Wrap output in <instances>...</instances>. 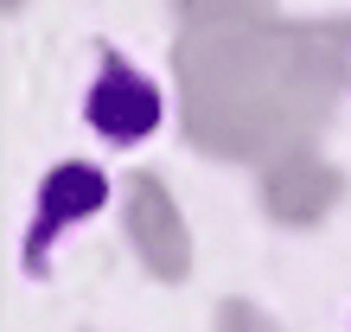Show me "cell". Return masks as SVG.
<instances>
[{
	"label": "cell",
	"mask_w": 351,
	"mask_h": 332,
	"mask_svg": "<svg viewBox=\"0 0 351 332\" xmlns=\"http://www.w3.org/2000/svg\"><path fill=\"white\" fill-rule=\"evenodd\" d=\"M90 121L109 141H141V134H154V121H160V90L115 64V71H102V83L90 90Z\"/></svg>",
	"instance_id": "1"
},
{
	"label": "cell",
	"mask_w": 351,
	"mask_h": 332,
	"mask_svg": "<svg viewBox=\"0 0 351 332\" xmlns=\"http://www.w3.org/2000/svg\"><path fill=\"white\" fill-rule=\"evenodd\" d=\"M96 198H102V179H96V173H84V166H64V173H58V185L45 192V217L84 211V204H96Z\"/></svg>",
	"instance_id": "2"
}]
</instances>
